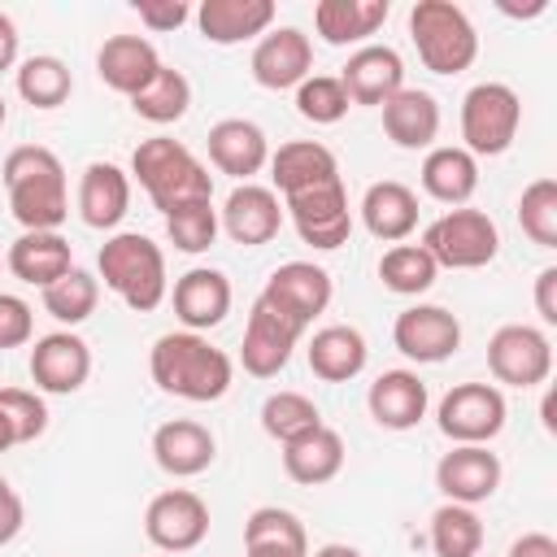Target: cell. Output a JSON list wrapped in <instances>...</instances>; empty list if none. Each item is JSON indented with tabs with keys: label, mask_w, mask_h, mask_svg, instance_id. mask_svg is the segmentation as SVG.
I'll list each match as a JSON object with an SVG mask.
<instances>
[{
	"label": "cell",
	"mask_w": 557,
	"mask_h": 557,
	"mask_svg": "<svg viewBox=\"0 0 557 557\" xmlns=\"http://www.w3.org/2000/svg\"><path fill=\"white\" fill-rule=\"evenodd\" d=\"M148 374L165 396H178V400H191V405H209V400H222L231 392L235 366L205 335L165 331L148 352Z\"/></svg>",
	"instance_id": "cell-1"
},
{
	"label": "cell",
	"mask_w": 557,
	"mask_h": 557,
	"mask_svg": "<svg viewBox=\"0 0 557 557\" xmlns=\"http://www.w3.org/2000/svg\"><path fill=\"white\" fill-rule=\"evenodd\" d=\"M4 196L22 231H57L70 218V187H65V165L52 148L44 144H22L4 157L0 165Z\"/></svg>",
	"instance_id": "cell-2"
},
{
	"label": "cell",
	"mask_w": 557,
	"mask_h": 557,
	"mask_svg": "<svg viewBox=\"0 0 557 557\" xmlns=\"http://www.w3.org/2000/svg\"><path fill=\"white\" fill-rule=\"evenodd\" d=\"M131 174L135 183L148 191V200L165 213L196 205V200H213V174L196 161V152L170 135H152L131 152Z\"/></svg>",
	"instance_id": "cell-3"
},
{
	"label": "cell",
	"mask_w": 557,
	"mask_h": 557,
	"mask_svg": "<svg viewBox=\"0 0 557 557\" xmlns=\"http://www.w3.org/2000/svg\"><path fill=\"white\" fill-rule=\"evenodd\" d=\"M96 278H104V287L113 296H122V305L135 313H152L170 292L165 252H161V244H152L139 231H117L100 244Z\"/></svg>",
	"instance_id": "cell-4"
},
{
	"label": "cell",
	"mask_w": 557,
	"mask_h": 557,
	"mask_svg": "<svg viewBox=\"0 0 557 557\" xmlns=\"http://www.w3.org/2000/svg\"><path fill=\"white\" fill-rule=\"evenodd\" d=\"M409 39L418 48V61L444 78L466 74L479 57V30L453 0H418L409 9Z\"/></svg>",
	"instance_id": "cell-5"
},
{
	"label": "cell",
	"mask_w": 557,
	"mask_h": 557,
	"mask_svg": "<svg viewBox=\"0 0 557 557\" xmlns=\"http://www.w3.org/2000/svg\"><path fill=\"white\" fill-rule=\"evenodd\" d=\"M522 100L509 83H474L461 96V148L479 157H500L518 139Z\"/></svg>",
	"instance_id": "cell-6"
},
{
	"label": "cell",
	"mask_w": 557,
	"mask_h": 557,
	"mask_svg": "<svg viewBox=\"0 0 557 557\" xmlns=\"http://www.w3.org/2000/svg\"><path fill=\"white\" fill-rule=\"evenodd\" d=\"M422 248L440 270H483L500 252V231L483 209H448L422 231Z\"/></svg>",
	"instance_id": "cell-7"
},
{
	"label": "cell",
	"mask_w": 557,
	"mask_h": 557,
	"mask_svg": "<svg viewBox=\"0 0 557 557\" xmlns=\"http://www.w3.org/2000/svg\"><path fill=\"white\" fill-rule=\"evenodd\" d=\"M505 392L496 383H457L444 392L435 422L453 444H492L505 431Z\"/></svg>",
	"instance_id": "cell-8"
},
{
	"label": "cell",
	"mask_w": 557,
	"mask_h": 557,
	"mask_svg": "<svg viewBox=\"0 0 557 557\" xmlns=\"http://www.w3.org/2000/svg\"><path fill=\"white\" fill-rule=\"evenodd\" d=\"M487 370L505 387H540L553 374V339L540 326L505 322L487 339Z\"/></svg>",
	"instance_id": "cell-9"
},
{
	"label": "cell",
	"mask_w": 557,
	"mask_h": 557,
	"mask_svg": "<svg viewBox=\"0 0 557 557\" xmlns=\"http://www.w3.org/2000/svg\"><path fill=\"white\" fill-rule=\"evenodd\" d=\"M283 213L292 218L296 235L318 252H335L352 235V209H348L344 178L309 187V191H296V196H283Z\"/></svg>",
	"instance_id": "cell-10"
},
{
	"label": "cell",
	"mask_w": 557,
	"mask_h": 557,
	"mask_svg": "<svg viewBox=\"0 0 557 557\" xmlns=\"http://www.w3.org/2000/svg\"><path fill=\"white\" fill-rule=\"evenodd\" d=\"M144 535L161 553H191L209 535V505L191 487H165L144 509Z\"/></svg>",
	"instance_id": "cell-11"
},
{
	"label": "cell",
	"mask_w": 557,
	"mask_h": 557,
	"mask_svg": "<svg viewBox=\"0 0 557 557\" xmlns=\"http://www.w3.org/2000/svg\"><path fill=\"white\" fill-rule=\"evenodd\" d=\"M305 326H296L292 318H283L278 309H270L261 296L252 300L248 309V322H244V344H239V361L252 379H274L278 370H287L292 361V348L300 344Z\"/></svg>",
	"instance_id": "cell-12"
},
{
	"label": "cell",
	"mask_w": 557,
	"mask_h": 557,
	"mask_svg": "<svg viewBox=\"0 0 557 557\" xmlns=\"http://www.w3.org/2000/svg\"><path fill=\"white\" fill-rule=\"evenodd\" d=\"M392 344L418 366H440L461 348V322L444 305H409L392 322Z\"/></svg>",
	"instance_id": "cell-13"
},
{
	"label": "cell",
	"mask_w": 557,
	"mask_h": 557,
	"mask_svg": "<svg viewBox=\"0 0 557 557\" xmlns=\"http://www.w3.org/2000/svg\"><path fill=\"white\" fill-rule=\"evenodd\" d=\"M248 70L265 91H296L313 74V44L300 26H270L252 48Z\"/></svg>",
	"instance_id": "cell-14"
},
{
	"label": "cell",
	"mask_w": 557,
	"mask_h": 557,
	"mask_svg": "<svg viewBox=\"0 0 557 557\" xmlns=\"http://www.w3.org/2000/svg\"><path fill=\"white\" fill-rule=\"evenodd\" d=\"M261 300H265L270 309H278L283 318H292L296 326L309 331L313 318L326 313V305H331V274H326L322 265H313V261H283V265L265 278Z\"/></svg>",
	"instance_id": "cell-15"
},
{
	"label": "cell",
	"mask_w": 557,
	"mask_h": 557,
	"mask_svg": "<svg viewBox=\"0 0 557 557\" xmlns=\"http://www.w3.org/2000/svg\"><path fill=\"white\" fill-rule=\"evenodd\" d=\"M435 487L453 505H483L500 487V457L487 444H453L435 461Z\"/></svg>",
	"instance_id": "cell-16"
},
{
	"label": "cell",
	"mask_w": 557,
	"mask_h": 557,
	"mask_svg": "<svg viewBox=\"0 0 557 557\" xmlns=\"http://www.w3.org/2000/svg\"><path fill=\"white\" fill-rule=\"evenodd\" d=\"M30 379L48 396H70L91 379V348L74 331H48L30 348Z\"/></svg>",
	"instance_id": "cell-17"
},
{
	"label": "cell",
	"mask_w": 557,
	"mask_h": 557,
	"mask_svg": "<svg viewBox=\"0 0 557 557\" xmlns=\"http://www.w3.org/2000/svg\"><path fill=\"white\" fill-rule=\"evenodd\" d=\"M283 218H287V213H283L278 191H274V187H261V183H239V187H231L226 205L218 209V226H222L235 244H244V248L270 244V239L278 235Z\"/></svg>",
	"instance_id": "cell-18"
},
{
	"label": "cell",
	"mask_w": 557,
	"mask_h": 557,
	"mask_svg": "<svg viewBox=\"0 0 557 557\" xmlns=\"http://www.w3.org/2000/svg\"><path fill=\"white\" fill-rule=\"evenodd\" d=\"M335 78H339V87L348 91V104L383 109V104L405 87V61H400V52L387 48V44H361Z\"/></svg>",
	"instance_id": "cell-19"
},
{
	"label": "cell",
	"mask_w": 557,
	"mask_h": 557,
	"mask_svg": "<svg viewBox=\"0 0 557 557\" xmlns=\"http://www.w3.org/2000/svg\"><path fill=\"white\" fill-rule=\"evenodd\" d=\"M218 457V440L205 422L196 418H170L152 431V461L170 474V479H191L205 474Z\"/></svg>",
	"instance_id": "cell-20"
},
{
	"label": "cell",
	"mask_w": 557,
	"mask_h": 557,
	"mask_svg": "<svg viewBox=\"0 0 557 557\" xmlns=\"http://www.w3.org/2000/svg\"><path fill=\"white\" fill-rule=\"evenodd\" d=\"M174 318L183 322V331H213L226 313H231V278L213 265H196L187 274L174 278Z\"/></svg>",
	"instance_id": "cell-21"
},
{
	"label": "cell",
	"mask_w": 557,
	"mask_h": 557,
	"mask_svg": "<svg viewBox=\"0 0 557 557\" xmlns=\"http://www.w3.org/2000/svg\"><path fill=\"white\" fill-rule=\"evenodd\" d=\"M426 405L431 392L418 370H383L366 392V409L383 431H413L426 418Z\"/></svg>",
	"instance_id": "cell-22"
},
{
	"label": "cell",
	"mask_w": 557,
	"mask_h": 557,
	"mask_svg": "<svg viewBox=\"0 0 557 557\" xmlns=\"http://www.w3.org/2000/svg\"><path fill=\"white\" fill-rule=\"evenodd\" d=\"M209 161L222 174L252 183V174H261L270 165V139L248 117H222L209 126Z\"/></svg>",
	"instance_id": "cell-23"
},
{
	"label": "cell",
	"mask_w": 557,
	"mask_h": 557,
	"mask_svg": "<svg viewBox=\"0 0 557 557\" xmlns=\"http://www.w3.org/2000/svg\"><path fill=\"white\" fill-rule=\"evenodd\" d=\"M191 17L200 26V39L231 48V44L265 35L274 26L278 9H274V0H205L200 9H191Z\"/></svg>",
	"instance_id": "cell-24"
},
{
	"label": "cell",
	"mask_w": 557,
	"mask_h": 557,
	"mask_svg": "<svg viewBox=\"0 0 557 557\" xmlns=\"http://www.w3.org/2000/svg\"><path fill=\"white\" fill-rule=\"evenodd\" d=\"M161 70V57H157V48L144 39V35H109L104 44H100V52H96V74H100V83L109 87V91H117V96H139L148 83H152V74Z\"/></svg>",
	"instance_id": "cell-25"
},
{
	"label": "cell",
	"mask_w": 557,
	"mask_h": 557,
	"mask_svg": "<svg viewBox=\"0 0 557 557\" xmlns=\"http://www.w3.org/2000/svg\"><path fill=\"white\" fill-rule=\"evenodd\" d=\"M270 178H274L278 196H296V191L335 183L339 157L322 139H287V144H278V152H270Z\"/></svg>",
	"instance_id": "cell-26"
},
{
	"label": "cell",
	"mask_w": 557,
	"mask_h": 557,
	"mask_svg": "<svg viewBox=\"0 0 557 557\" xmlns=\"http://www.w3.org/2000/svg\"><path fill=\"white\" fill-rule=\"evenodd\" d=\"M131 209V174L113 161H91L78 178V218L91 231H113Z\"/></svg>",
	"instance_id": "cell-27"
},
{
	"label": "cell",
	"mask_w": 557,
	"mask_h": 557,
	"mask_svg": "<svg viewBox=\"0 0 557 557\" xmlns=\"http://www.w3.org/2000/svg\"><path fill=\"white\" fill-rule=\"evenodd\" d=\"M4 265L13 270V278L30 283V287H48L57 283L61 274L74 270V248L61 231H22L13 244H9V257Z\"/></svg>",
	"instance_id": "cell-28"
},
{
	"label": "cell",
	"mask_w": 557,
	"mask_h": 557,
	"mask_svg": "<svg viewBox=\"0 0 557 557\" xmlns=\"http://www.w3.org/2000/svg\"><path fill=\"white\" fill-rule=\"evenodd\" d=\"M361 226L383 244H405L418 231V191L396 178L370 183L361 196Z\"/></svg>",
	"instance_id": "cell-29"
},
{
	"label": "cell",
	"mask_w": 557,
	"mask_h": 557,
	"mask_svg": "<svg viewBox=\"0 0 557 557\" xmlns=\"http://www.w3.org/2000/svg\"><path fill=\"white\" fill-rule=\"evenodd\" d=\"M418 178H422V191L431 200L461 209L479 191V161L461 144H440V148H426Z\"/></svg>",
	"instance_id": "cell-30"
},
{
	"label": "cell",
	"mask_w": 557,
	"mask_h": 557,
	"mask_svg": "<svg viewBox=\"0 0 557 557\" xmlns=\"http://www.w3.org/2000/svg\"><path fill=\"white\" fill-rule=\"evenodd\" d=\"M283 470L300 487H322L344 470V435L335 426H313L309 435L283 444Z\"/></svg>",
	"instance_id": "cell-31"
},
{
	"label": "cell",
	"mask_w": 557,
	"mask_h": 557,
	"mask_svg": "<svg viewBox=\"0 0 557 557\" xmlns=\"http://www.w3.org/2000/svg\"><path fill=\"white\" fill-rule=\"evenodd\" d=\"M387 13H392L387 0H318L313 30L322 35V44L348 48V44H366L387 22Z\"/></svg>",
	"instance_id": "cell-32"
},
{
	"label": "cell",
	"mask_w": 557,
	"mask_h": 557,
	"mask_svg": "<svg viewBox=\"0 0 557 557\" xmlns=\"http://www.w3.org/2000/svg\"><path fill=\"white\" fill-rule=\"evenodd\" d=\"M383 131L396 148H431L440 135V100L431 91L418 87H400L387 104H383Z\"/></svg>",
	"instance_id": "cell-33"
},
{
	"label": "cell",
	"mask_w": 557,
	"mask_h": 557,
	"mask_svg": "<svg viewBox=\"0 0 557 557\" xmlns=\"http://www.w3.org/2000/svg\"><path fill=\"white\" fill-rule=\"evenodd\" d=\"M366 335L357 326H344V322H331L322 331H313L309 339V370L322 379V383H348L366 370Z\"/></svg>",
	"instance_id": "cell-34"
},
{
	"label": "cell",
	"mask_w": 557,
	"mask_h": 557,
	"mask_svg": "<svg viewBox=\"0 0 557 557\" xmlns=\"http://www.w3.org/2000/svg\"><path fill=\"white\" fill-rule=\"evenodd\" d=\"M74 91V74L61 57L52 52H35L17 65V96L30 104V109H61Z\"/></svg>",
	"instance_id": "cell-35"
},
{
	"label": "cell",
	"mask_w": 557,
	"mask_h": 557,
	"mask_svg": "<svg viewBox=\"0 0 557 557\" xmlns=\"http://www.w3.org/2000/svg\"><path fill=\"white\" fill-rule=\"evenodd\" d=\"M187 104H191V83H187L183 70H174V65H165V61H161V70L152 74V83H148L139 96H131L135 117H144V122H152V126L178 122V117L187 113Z\"/></svg>",
	"instance_id": "cell-36"
},
{
	"label": "cell",
	"mask_w": 557,
	"mask_h": 557,
	"mask_svg": "<svg viewBox=\"0 0 557 557\" xmlns=\"http://www.w3.org/2000/svg\"><path fill=\"white\" fill-rule=\"evenodd\" d=\"M379 278L387 292L396 296H422L435 287L440 278V265L431 261V252L422 244H392L383 257H379Z\"/></svg>",
	"instance_id": "cell-37"
},
{
	"label": "cell",
	"mask_w": 557,
	"mask_h": 557,
	"mask_svg": "<svg viewBox=\"0 0 557 557\" xmlns=\"http://www.w3.org/2000/svg\"><path fill=\"white\" fill-rule=\"evenodd\" d=\"M431 548H435V557H479V548H483L479 513L470 505L444 500L431 513Z\"/></svg>",
	"instance_id": "cell-38"
},
{
	"label": "cell",
	"mask_w": 557,
	"mask_h": 557,
	"mask_svg": "<svg viewBox=\"0 0 557 557\" xmlns=\"http://www.w3.org/2000/svg\"><path fill=\"white\" fill-rule=\"evenodd\" d=\"M96 305H100V278L87 274V270H78V265H74L70 274H61L57 283L44 287V309H48L61 326L87 322V318L96 313Z\"/></svg>",
	"instance_id": "cell-39"
},
{
	"label": "cell",
	"mask_w": 557,
	"mask_h": 557,
	"mask_svg": "<svg viewBox=\"0 0 557 557\" xmlns=\"http://www.w3.org/2000/svg\"><path fill=\"white\" fill-rule=\"evenodd\" d=\"M313 426H322L318 405L305 392H270L261 405V431L278 444H292L300 435H309Z\"/></svg>",
	"instance_id": "cell-40"
},
{
	"label": "cell",
	"mask_w": 557,
	"mask_h": 557,
	"mask_svg": "<svg viewBox=\"0 0 557 557\" xmlns=\"http://www.w3.org/2000/svg\"><path fill=\"white\" fill-rule=\"evenodd\" d=\"M518 226L531 244L557 248V178H535L518 196Z\"/></svg>",
	"instance_id": "cell-41"
},
{
	"label": "cell",
	"mask_w": 557,
	"mask_h": 557,
	"mask_svg": "<svg viewBox=\"0 0 557 557\" xmlns=\"http://www.w3.org/2000/svg\"><path fill=\"white\" fill-rule=\"evenodd\" d=\"M218 209L213 200H196V205H183L174 213H165V235L178 252H209L213 239H218Z\"/></svg>",
	"instance_id": "cell-42"
},
{
	"label": "cell",
	"mask_w": 557,
	"mask_h": 557,
	"mask_svg": "<svg viewBox=\"0 0 557 557\" xmlns=\"http://www.w3.org/2000/svg\"><path fill=\"white\" fill-rule=\"evenodd\" d=\"M296 113L313 126H335L348 113V91L339 87L335 74H309L296 87Z\"/></svg>",
	"instance_id": "cell-43"
},
{
	"label": "cell",
	"mask_w": 557,
	"mask_h": 557,
	"mask_svg": "<svg viewBox=\"0 0 557 557\" xmlns=\"http://www.w3.org/2000/svg\"><path fill=\"white\" fill-rule=\"evenodd\" d=\"M244 544H305L309 548V535H305V522L292 509L261 505L244 522Z\"/></svg>",
	"instance_id": "cell-44"
},
{
	"label": "cell",
	"mask_w": 557,
	"mask_h": 557,
	"mask_svg": "<svg viewBox=\"0 0 557 557\" xmlns=\"http://www.w3.org/2000/svg\"><path fill=\"white\" fill-rule=\"evenodd\" d=\"M0 409L9 413V422L17 431V444H35L48 431V405L30 387H0Z\"/></svg>",
	"instance_id": "cell-45"
},
{
	"label": "cell",
	"mask_w": 557,
	"mask_h": 557,
	"mask_svg": "<svg viewBox=\"0 0 557 557\" xmlns=\"http://www.w3.org/2000/svg\"><path fill=\"white\" fill-rule=\"evenodd\" d=\"M35 335V309L13 296V292H0V348H22L30 344Z\"/></svg>",
	"instance_id": "cell-46"
},
{
	"label": "cell",
	"mask_w": 557,
	"mask_h": 557,
	"mask_svg": "<svg viewBox=\"0 0 557 557\" xmlns=\"http://www.w3.org/2000/svg\"><path fill=\"white\" fill-rule=\"evenodd\" d=\"M135 13L148 30L161 35V30H178L191 17V4H183V0H135Z\"/></svg>",
	"instance_id": "cell-47"
},
{
	"label": "cell",
	"mask_w": 557,
	"mask_h": 557,
	"mask_svg": "<svg viewBox=\"0 0 557 557\" xmlns=\"http://www.w3.org/2000/svg\"><path fill=\"white\" fill-rule=\"evenodd\" d=\"M22 522H26V505H22L17 487L0 474V548L22 535Z\"/></svg>",
	"instance_id": "cell-48"
},
{
	"label": "cell",
	"mask_w": 557,
	"mask_h": 557,
	"mask_svg": "<svg viewBox=\"0 0 557 557\" xmlns=\"http://www.w3.org/2000/svg\"><path fill=\"white\" fill-rule=\"evenodd\" d=\"M535 313L544 326H557V265H544L535 274Z\"/></svg>",
	"instance_id": "cell-49"
},
{
	"label": "cell",
	"mask_w": 557,
	"mask_h": 557,
	"mask_svg": "<svg viewBox=\"0 0 557 557\" xmlns=\"http://www.w3.org/2000/svg\"><path fill=\"white\" fill-rule=\"evenodd\" d=\"M505 557H557V540L548 531H527V535H518L509 544Z\"/></svg>",
	"instance_id": "cell-50"
},
{
	"label": "cell",
	"mask_w": 557,
	"mask_h": 557,
	"mask_svg": "<svg viewBox=\"0 0 557 557\" xmlns=\"http://www.w3.org/2000/svg\"><path fill=\"white\" fill-rule=\"evenodd\" d=\"M17 65V26L9 13H0V74Z\"/></svg>",
	"instance_id": "cell-51"
},
{
	"label": "cell",
	"mask_w": 557,
	"mask_h": 557,
	"mask_svg": "<svg viewBox=\"0 0 557 557\" xmlns=\"http://www.w3.org/2000/svg\"><path fill=\"white\" fill-rule=\"evenodd\" d=\"M244 557H309L305 544H244Z\"/></svg>",
	"instance_id": "cell-52"
},
{
	"label": "cell",
	"mask_w": 557,
	"mask_h": 557,
	"mask_svg": "<svg viewBox=\"0 0 557 557\" xmlns=\"http://www.w3.org/2000/svg\"><path fill=\"white\" fill-rule=\"evenodd\" d=\"M9 448H17V431H13V422H9V413L0 409V453H9Z\"/></svg>",
	"instance_id": "cell-53"
},
{
	"label": "cell",
	"mask_w": 557,
	"mask_h": 557,
	"mask_svg": "<svg viewBox=\"0 0 557 557\" xmlns=\"http://www.w3.org/2000/svg\"><path fill=\"white\" fill-rule=\"evenodd\" d=\"M313 557H361V553H357L352 544H322Z\"/></svg>",
	"instance_id": "cell-54"
},
{
	"label": "cell",
	"mask_w": 557,
	"mask_h": 557,
	"mask_svg": "<svg viewBox=\"0 0 557 557\" xmlns=\"http://www.w3.org/2000/svg\"><path fill=\"white\" fill-rule=\"evenodd\" d=\"M544 426L553 431V396H544Z\"/></svg>",
	"instance_id": "cell-55"
},
{
	"label": "cell",
	"mask_w": 557,
	"mask_h": 557,
	"mask_svg": "<svg viewBox=\"0 0 557 557\" xmlns=\"http://www.w3.org/2000/svg\"><path fill=\"white\" fill-rule=\"evenodd\" d=\"M4 117H9V104H4V96H0V126H4Z\"/></svg>",
	"instance_id": "cell-56"
},
{
	"label": "cell",
	"mask_w": 557,
	"mask_h": 557,
	"mask_svg": "<svg viewBox=\"0 0 557 557\" xmlns=\"http://www.w3.org/2000/svg\"><path fill=\"white\" fill-rule=\"evenodd\" d=\"M0 265H4V261H0Z\"/></svg>",
	"instance_id": "cell-57"
}]
</instances>
